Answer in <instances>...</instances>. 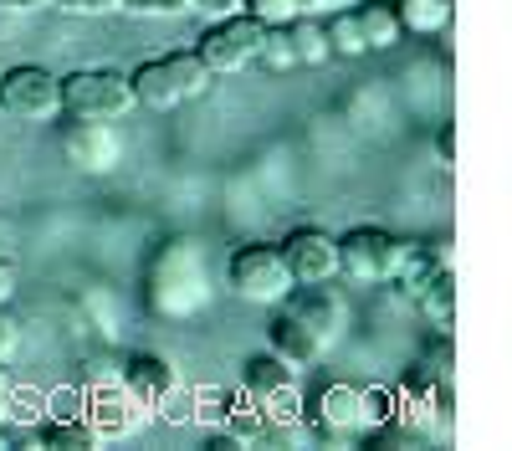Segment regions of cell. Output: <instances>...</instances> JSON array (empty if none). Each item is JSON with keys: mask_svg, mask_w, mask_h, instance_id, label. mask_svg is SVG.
Masks as SVG:
<instances>
[{"mask_svg": "<svg viewBox=\"0 0 512 451\" xmlns=\"http://www.w3.org/2000/svg\"><path fill=\"white\" fill-rule=\"evenodd\" d=\"M0 257H6V241H0Z\"/></svg>", "mask_w": 512, "mask_h": 451, "instance_id": "cell-37", "label": "cell"}, {"mask_svg": "<svg viewBox=\"0 0 512 451\" xmlns=\"http://www.w3.org/2000/svg\"><path fill=\"white\" fill-rule=\"evenodd\" d=\"M118 390L139 410H154V405H164L169 395L180 390V375H175V364H169L164 354H128L123 369H118Z\"/></svg>", "mask_w": 512, "mask_h": 451, "instance_id": "cell-13", "label": "cell"}, {"mask_svg": "<svg viewBox=\"0 0 512 451\" xmlns=\"http://www.w3.org/2000/svg\"><path fill=\"white\" fill-rule=\"evenodd\" d=\"M0 113L21 118V123H52L62 113V88L57 72L36 67V62H16L0 72Z\"/></svg>", "mask_w": 512, "mask_h": 451, "instance_id": "cell-6", "label": "cell"}, {"mask_svg": "<svg viewBox=\"0 0 512 451\" xmlns=\"http://www.w3.org/2000/svg\"><path fill=\"white\" fill-rule=\"evenodd\" d=\"M436 154H441V170H456V123H441V134H436Z\"/></svg>", "mask_w": 512, "mask_h": 451, "instance_id": "cell-30", "label": "cell"}, {"mask_svg": "<svg viewBox=\"0 0 512 451\" xmlns=\"http://www.w3.org/2000/svg\"><path fill=\"white\" fill-rule=\"evenodd\" d=\"M287 41H292V57L297 67H323L333 52H328V31L318 16H292L287 21Z\"/></svg>", "mask_w": 512, "mask_h": 451, "instance_id": "cell-19", "label": "cell"}, {"mask_svg": "<svg viewBox=\"0 0 512 451\" xmlns=\"http://www.w3.org/2000/svg\"><path fill=\"white\" fill-rule=\"evenodd\" d=\"M282 313L272 318V354L282 359V364H292V369H308V364H318L323 354H328V344L313 334V328L297 318L287 303H277Z\"/></svg>", "mask_w": 512, "mask_h": 451, "instance_id": "cell-15", "label": "cell"}, {"mask_svg": "<svg viewBox=\"0 0 512 451\" xmlns=\"http://www.w3.org/2000/svg\"><path fill=\"white\" fill-rule=\"evenodd\" d=\"M451 267V241L446 236H436V241H400V257H395V287L405 298H415L425 282H431L436 272H446Z\"/></svg>", "mask_w": 512, "mask_h": 451, "instance_id": "cell-14", "label": "cell"}, {"mask_svg": "<svg viewBox=\"0 0 512 451\" xmlns=\"http://www.w3.org/2000/svg\"><path fill=\"white\" fill-rule=\"evenodd\" d=\"M405 36H441L456 16V0H395Z\"/></svg>", "mask_w": 512, "mask_h": 451, "instance_id": "cell-18", "label": "cell"}, {"mask_svg": "<svg viewBox=\"0 0 512 451\" xmlns=\"http://www.w3.org/2000/svg\"><path fill=\"white\" fill-rule=\"evenodd\" d=\"M425 369H431L436 380H446V385H451V369H456V349H451V339H441V344H436V354H425Z\"/></svg>", "mask_w": 512, "mask_h": 451, "instance_id": "cell-28", "label": "cell"}, {"mask_svg": "<svg viewBox=\"0 0 512 451\" xmlns=\"http://www.w3.org/2000/svg\"><path fill=\"white\" fill-rule=\"evenodd\" d=\"M359 31H364V47L369 52H390L405 41V26L395 16V0H359Z\"/></svg>", "mask_w": 512, "mask_h": 451, "instance_id": "cell-17", "label": "cell"}, {"mask_svg": "<svg viewBox=\"0 0 512 451\" xmlns=\"http://www.w3.org/2000/svg\"><path fill=\"white\" fill-rule=\"evenodd\" d=\"M277 252L292 272V287H328L338 282V236L318 231V226H292Z\"/></svg>", "mask_w": 512, "mask_h": 451, "instance_id": "cell-9", "label": "cell"}, {"mask_svg": "<svg viewBox=\"0 0 512 451\" xmlns=\"http://www.w3.org/2000/svg\"><path fill=\"white\" fill-rule=\"evenodd\" d=\"M57 88H62V113H72V118L118 123L128 108H134L128 72H118V67H77V72H62Z\"/></svg>", "mask_w": 512, "mask_h": 451, "instance_id": "cell-4", "label": "cell"}, {"mask_svg": "<svg viewBox=\"0 0 512 451\" xmlns=\"http://www.w3.org/2000/svg\"><path fill=\"white\" fill-rule=\"evenodd\" d=\"M0 72H6V67H0Z\"/></svg>", "mask_w": 512, "mask_h": 451, "instance_id": "cell-38", "label": "cell"}, {"mask_svg": "<svg viewBox=\"0 0 512 451\" xmlns=\"http://www.w3.org/2000/svg\"><path fill=\"white\" fill-rule=\"evenodd\" d=\"M359 6V0H297V16H323V11H344Z\"/></svg>", "mask_w": 512, "mask_h": 451, "instance_id": "cell-31", "label": "cell"}, {"mask_svg": "<svg viewBox=\"0 0 512 451\" xmlns=\"http://www.w3.org/2000/svg\"><path fill=\"white\" fill-rule=\"evenodd\" d=\"M241 395L262 410L267 426H297V421H303V385H297V369L282 364L277 354L246 359Z\"/></svg>", "mask_w": 512, "mask_h": 451, "instance_id": "cell-5", "label": "cell"}, {"mask_svg": "<svg viewBox=\"0 0 512 451\" xmlns=\"http://www.w3.org/2000/svg\"><path fill=\"white\" fill-rule=\"evenodd\" d=\"M262 21H251L246 11L236 16H221L216 26H210L200 41H195V57L205 62L210 77H241L256 57V47H262Z\"/></svg>", "mask_w": 512, "mask_h": 451, "instance_id": "cell-7", "label": "cell"}, {"mask_svg": "<svg viewBox=\"0 0 512 451\" xmlns=\"http://www.w3.org/2000/svg\"><path fill=\"white\" fill-rule=\"evenodd\" d=\"M251 67H262V72H272V77H287V72L297 67L292 41H287V26H267V31H262V47H256Z\"/></svg>", "mask_w": 512, "mask_h": 451, "instance_id": "cell-23", "label": "cell"}, {"mask_svg": "<svg viewBox=\"0 0 512 451\" xmlns=\"http://www.w3.org/2000/svg\"><path fill=\"white\" fill-rule=\"evenodd\" d=\"M123 11H134V16H185V11H195V0H123Z\"/></svg>", "mask_w": 512, "mask_h": 451, "instance_id": "cell-27", "label": "cell"}, {"mask_svg": "<svg viewBox=\"0 0 512 451\" xmlns=\"http://www.w3.org/2000/svg\"><path fill=\"white\" fill-rule=\"evenodd\" d=\"M21 354V318L11 313V303H0V364H11Z\"/></svg>", "mask_w": 512, "mask_h": 451, "instance_id": "cell-26", "label": "cell"}, {"mask_svg": "<svg viewBox=\"0 0 512 451\" xmlns=\"http://www.w3.org/2000/svg\"><path fill=\"white\" fill-rule=\"evenodd\" d=\"M16 287H21V272L11 267V257H0V303H11Z\"/></svg>", "mask_w": 512, "mask_h": 451, "instance_id": "cell-32", "label": "cell"}, {"mask_svg": "<svg viewBox=\"0 0 512 451\" xmlns=\"http://www.w3.org/2000/svg\"><path fill=\"white\" fill-rule=\"evenodd\" d=\"M62 159L72 164L77 175H108V170H118V159H123V139L103 118H72L62 129Z\"/></svg>", "mask_w": 512, "mask_h": 451, "instance_id": "cell-10", "label": "cell"}, {"mask_svg": "<svg viewBox=\"0 0 512 451\" xmlns=\"http://www.w3.org/2000/svg\"><path fill=\"white\" fill-rule=\"evenodd\" d=\"M144 303L159 318H190L210 303V262L205 246L190 236L164 241L144 267Z\"/></svg>", "mask_w": 512, "mask_h": 451, "instance_id": "cell-1", "label": "cell"}, {"mask_svg": "<svg viewBox=\"0 0 512 451\" xmlns=\"http://www.w3.org/2000/svg\"><path fill=\"white\" fill-rule=\"evenodd\" d=\"M323 31H328V52H333V57H364V52H369V47H364V31H359V11H354V6L333 11V21H328Z\"/></svg>", "mask_w": 512, "mask_h": 451, "instance_id": "cell-22", "label": "cell"}, {"mask_svg": "<svg viewBox=\"0 0 512 451\" xmlns=\"http://www.w3.org/2000/svg\"><path fill=\"white\" fill-rule=\"evenodd\" d=\"M57 6L72 16H113V11H123V0H57Z\"/></svg>", "mask_w": 512, "mask_h": 451, "instance_id": "cell-29", "label": "cell"}, {"mask_svg": "<svg viewBox=\"0 0 512 451\" xmlns=\"http://www.w3.org/2000/svg\"><path fill=\"white\" fill-rule=\"evenodd\" d=\"M446 405H451V385L436 380L431 369H410V375L395 385V421H405L410 431H431L441 416H446Z\"/></svg>", "mask_w": 512, "mask_h": 451, "instance_id": "cell-12", "label": "cell"}, {"mask_svg": "<svg viewBox=\"0 0 512 451\" xmlns=\"http://www.w3.org/2000/svg\"><path fill=\"white\" fill-rule=\"evenodd\" d=\"M395 257H400V236H390L384 226H354L349 236H338V277L354 287L390 282Z\"/></svg>", "mask_w": 512, "mask_h": 451, "instance_id": "cell-8", "label": "cell"}, {"mask_svg": "<svg viewBox=\"0 0 512 451\" xmlns=\"http://www.w3.org/2000/svg\"><path fill=\"white\" fill-rule=\"evenodd\" d=\"M395 421V385H364V431Z\"/></svg>", "mask_w": 512, "mask_h": 451, "instance_id": "cell-24", "label": "cell"}, {"mask_svg": "<svg viewBox=\"0 0 512 451\" xmlns=\"http://www.w3.org/2000/svg\"><path fill=\"white\" fill-rule=\"evenodd\" d=\"M11 405H16V385L6 375V364H0V421H11Z\"/></svg>", "mask_w": 512, "mask_h": 451, "instance_id": "cell-34", "label": "cell"}, {"mask_svg": "<svg viewBox=\"0 0 512 451\" xmlns=\"http://www.w3.org/2000/svg\"><path fill=\"white\" fill-rule=\"evenodd\" d=\"M241 11L262 26H287L297 16V0H241Z\"/></svg>", "mask_w": 512, "mask_h": 451, "instance_id": "cell-25", "label": "cell"}, {"mask_svg": "<svg viewBox=\"0 0 512 451\" xmlns=\"http://www.w3.org/2000/svg\"><path fill=\"white\" fill-rule=\"evenodd\" d=\"M226 287L241 303L277 308L292 293V272H287V262H282V252L272 241H246V246H236L231 262H226Z\"/></svg>", "mask_w": 512, "mask_h": 451, "instance_id": "cell-3", "label": "cell"}, {"mask_svg": "<svg viewBox=\"0 0 512 451\" xmlns=\"http://www.w3.org/2000/svg\"><path fill=\"white\" fill-rule=\"evenodd\" d=\"M41 436V451H52V446H67V451H88L98 446V431L88 421H72V416H52V421H41L36 426Z\"/></svg>", "mask_w": 512, "mask_h": 451, "instance_id": "cell-21", "label": "cell"}, {"mask_svg": "<svg viewBox=\"0 0 512 451\" xmlns=\"http://www.w3.org/2000/svg\"><path fill=\"white\" fill-rule=\"evenodd\" d=\"M313 431L328 446H349L364 431V385L349 380H328L313 395Z\"/></svg>", "mask_w": 512, "mask_h": 451, "instance_id": "cell-11", "label": "cell"}, {"mask_svg": "<svg viewBox=\"0 0 512 451\" xmlns=\"http://www.w3.org/2000/svg\"><path fill=\"white\" fill-rule=\"evenodd\" d=\"M16 446V436H11V421H0V451H11Z\"/></svg>", "mask_w": 512, "mask_h": 451, "instance_id": "cell-36", "label": "cell"}, {"mask_svg": "<svg viewBox=\"0 0 512 451\" xmlns=\"http://www.w3.org/2000/svg\"><path fill=\"white\" fill-rule=\"evenodd\" d=\"M41 0H0V11H36Z\"/></svg>", "mask_w": 512, "mask_h": 451, "instance_id": "cell-35", "label": "cell"}, {"mask_svg": "<svg viewBox=\"0 0 512 451\" xmlns=\"http://www.w3.org/2000/svg\"><path fill=\"white\" fill-rule=\"evenodd\" d=\"M205 62L195 52H169V57H154L144 67L128 72V88H134V108H154V113H169L180 103H195L205 88H210Z\"/></svg>", "mask_w": 512, "mask_h": 451, "instance_id": "cell-2", "label": "cell"}, {"mask_svg": "<svg viewBox=\"0 0 512 451\" xmlns=\"http://www.w3.org/2000/svg\"><path fill=\"white\" fill-rule=\"evenodd\" d=\"M195 11H205L210 21H221V16H236L241 11V0H195Z\"/></svg>", "mask_w": 512, "mask_h": 451, "instance_id": "cell-33", "label": "cell"}, {"mask_svg": "<svg viewBox=\"0 0 512 451\" xmlns=\"http://www.w3.org/2000/svg\"><path fill=\"white\" fill-rule=\"evenodd\" d=\"M415 303H420V313H425V318H431V323L441 328V334H446V328L456 323V272H451V267H446V272H436V277L415 293Z\"/></svg>", "mask_w": 512, "mask_h": 451, "instance_id": "cell-20", "label": "cell"}, {"mask_svg": "<svg viewBox=\"0 0 512 451\" xmlns=\"http://www.w3.org/2000/svg\"><path fill=\"white\" fill-rule=\"evenodd\" d=\"M297 318H303L308 328H313V334L333 349L338 344V334H344V303H338L333 293H328V287H292V293L282 298Z\"/></svg>", "mask_w": 512, "mask_h": 451, "instance_id": "cell-16", "label": "cell"}]
</instances>
